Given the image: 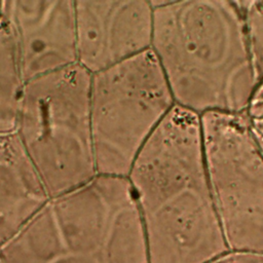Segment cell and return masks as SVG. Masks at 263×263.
Masks as SVG:
<instances>
[{"label":"cell","mask_w":263,"mask_h":263,"mask_svg":"<svg viewBox=\"0 0 263 263\" xmlns=\"http://www.w3.org/2000/svg\"><path fill=\"white\" fill-rule=\"evenodd\" d=\"M148 263H206L229 251L203 155L200 116L175 106L127 176Z\"/></svg>","instance_id":"1"},{"label":"cell","mask_w":263,"mask_h":263,"mask_svg":"<svg viewBox=\"0 0 263 263\" xmlns=\"http://www.w3.org/2000/svg\"><path fill=\"white\" fill-rule=\"evenodd\" d=\"M151 51L175 104L194 114H245L258 78L238 1H151Z\"/></svg>","instance_id":"2"},{"label":"cell","mask_w":263,"mask_h":263,"mask_svg":"<svg viewBox=\"0 0 263 263\" xmlns=\"http://www.w3.org/2000/svg\"><path fill=\"white\" fill-rule=\"evenodd\" d=\"M0 254L5 263H148L128 179L98 175L50 197Z\"/></svg>","instance_id":"3"},{"label":"cell","mask_w":263,"mask_h":263,"mask_svg":"<svg viewBox=\"0 0 263 263\" xmlns=\"http://www.w3.org/2000/svg\"><path fill=\"white\" fill-rule=\"evenodd\" d=\"M90 81L91 74L77 64L25 84L13 133L49 197L98 176Z\"/></svg>","instance_id":"4"},{"label":"cell","mask_w":263,"mask_h":263,"mask_svg":"<svg viewBox=\"0 0 263 263\" xmlns=\"http://www.w3.org/2000/svg\"><path fill=\"white\" fill-rule=\"evenodd\" d=\"M175 106L151 50L91 75L98 175L127 178L141 150Z\"/></svg>","instance_id":"5"},{"label":"cell","mask_w":263,"mask_h":263,"mask_svg":"<svg viewBox=\"0 0 263 263\" xmlns=\"http://www.w3.org/2000/svg\"><path fill=\"white\" fill-rule=\"evenodd\" d=\"M203 155L231 251L263 254V154L245 114L200 116Z\"/></svg>","instance_id":"6"},{"label":"cell","mask_w":263,"mask_h":263,"mask_svg":"<svg viewBox=\"0 0 263 263\" xmlns=\"http://www.w3.org/2000/svg\"><path fill=\"white\" fill-rule=\"evenodd\" d=\"M0 13L26 82L77 65L75 1L5 0Z\"/></svg>","instance_id":"7"},{"label":"cell","mask_w":263,"mask_h":263,"mask_svg":"<svg viewBox=\"0 0 263 263\" xmlns=\"http://www.w3.org/2000/svg\"><path fill=\"white\" fill-rule=\"evenodd\" d=\"M75 12L77 64L91 75L151 50V1L79 0Z\"/></svg>","instance_id":"8"},{"label":"cell","mask_w":263,"mask_h":263,"mask_svg":"<svg viewBox=\"0 0 263 263\" xmlns=\"http://www.w3.org/2000/svg\"><path fill=\"white\" fill-rule=\"evenodd\" d=\"M49 198L16 135L0 133V248Z\"/></svg>","instance_id":"9"},{"label":"cell","mask_w":263,"mask_h":263,"mask_svg":"<svg viewBox=\"0 0 263 263\" xmlns=\"http://www.w3.org/2000/svg\"><path fill=\"white\" fill-rule=\"evenodd\" d=\"M26 81L9 31L0 13V133H12Z\"/></svg>","instance_id":"10"},{"label":"cell","mask_w":263,"mask_h":263,"mask_svg":"<svg viewBox=\"0 0 263 263\" xmlns=\"http://www.w3.org/2000/svg\"><path fill=\"white\" fill-rule=\"evenodd\" d=\"M238 3L243 12L250 49L259 81L263 78V0Z\"/></svg>","instance_id":"11"},{"label":"cell","mask_w":263,"mask_h":263,"mask_svg":"<svg viewBox=\"0 0 263 263\" xmlns=\"http://www.w3.org/2000/svg\"><path fill=\"white\" fill-rule=\"evenodd\" d=\"M245 115L252 130L263 132V78L258 81Z\"/></svg>","instance_id":"12"},{"label":"cell","mask_w":263,"mask_h":263,"mask_svg":"<svg viewBox=\"0 0 263 263\" xmlns=\"http://www.w3.org/2000/svg\"><path fill=\"white\" fill-rule=\"evenodd\" d=\"M206 263H263V254L229 250Z\"/></svg>","instance_id":"13"},{"label":"cell","mask_w":263,"mask_h":263,"mask_svg":"<svg viewBox=\"0 0 263 263\" xmlns=\"http://www.w3.org/2000/svg\"><path fill=\"white\" fill-rule=\"evenodd\" d=\"M252 134L255 138V141H256L258 147L260 148V150L263 154V132H254V130H252Z\"/></svg>","instance_id":"14"},{"label":"cell","mask_w":263,"mask_h":263,"mask_svg":"<svg viewBox=\"0 0 263 263\" xmlns=\"http://www.w3.org/2000/svg\"><path fill=\"white\" fill-rule=\"evenodd\" d=\"M0 263H5L4 260H3V258H2V256H1V254H0Z\"/></svg>","instance_id":"15"}]
</instances>
